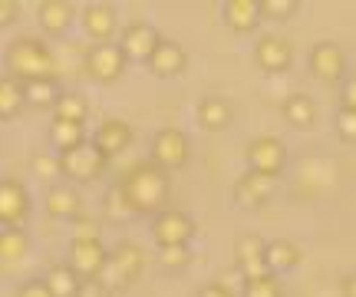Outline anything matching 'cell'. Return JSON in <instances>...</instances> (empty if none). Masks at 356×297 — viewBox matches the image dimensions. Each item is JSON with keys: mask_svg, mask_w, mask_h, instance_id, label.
Masks as SVG:
<instances>
[{"mask_svg": "<svg viewBox=\"0 0 356 297\" xmlns=\"http://www.w3.org/2000/svg\"><path fill=\"white\" fill-rule=\"evenodd\" d=\"M115 188L122 195V202L129 205L132 215H145L152 218L162 208H168V198H172V175L165 168H159L155 162L142 159L136 166H129L122 172V179L115 182Z\"/></svg>", "mask_w": 356, "mask_h": 297, "instance_id": "obj_1", "label": "cell"}, {"mask_svg": "<svg viewBox=\"0 0 356 297\" xmlns=\"http://www.w3.org/2000/svg\"><path fill=\"white\" fill-rule=\"evenodd\" d=\"M3 77L17 79V83H30V79H50L56 77V60L47 40L40 37H17L3 53Z\"/></svg>", "mask_w": 356, "mask_h": 297, "instance_id": "obj_2", "label": "cell"}, {"mask_svg": "<svg viewBox=\"0 0 356 297\" xmlns=\"http://www.w3.org/2000/svg\"><path fill=\"white\" fill-rule=\"evenodd\" d=\"M142 268H145V251L136 241H119L106 251V264L92 281H99L109 294H122L142 278Z\"/></svg>", "mask_w": 356, "mask_h": 297, "instance_id": "obj_3", "label": "cell"}, {"mask_svg": "<svg viewBox=\"0 0 356 297\" xmlns=\"http://www.w3.org/2000/svg\"><path fill=\"white\" fill-rule=\"evenodd\" d=\"M56 162H60V179H70V182H76V185L99 182L106 175V166H109V159L89 139L83 145H76V149H70V152H60Z\"/></svg>", "mask_w": 356, "mask_h": 297, "instance_id": "obj_4", "label": "cell"}, {"mask_svg": "<svg viewBox=\"0 0 356 297\" xmlns=\"http://www.w3.org/2000/svg\"><path fill=\"white\" fill-rule=\"evenodd\" d=\"M191 159V143L188 136L181 129H175V126H165V129L155 132L152 139V159L149 162H155L159 168H165L168 175L175 172V168H185Z\"/></svg>", "mask_w": 356, "mask_h": 297, "instance_id": "obj_5", "label": "cell"}, {"mask_svg": "<svg viewBox=\"0 0 356 297\" xmlns=\"http://www.w3.org/2000/svg\"><path fill=\"white\" fill-rule=\"evenodd\" d=\"M198 234V225L191 215L178 211V208H162L159 215H152V241L159 248L168 245H191V238Z\"/></svg>", "mask_w": 356, "mask_h": 297, "instance_id": "obj_6", "label": "cell"}, {"mask_svg": "<svg viewBox=\"0 0 356 297\" xmlns=\"http://www.w3.org/2000/svg\"><path fill=\"white\" fill-rule=\"evenodd\" d=\"M119 50H122V56H126V63H149V56H152V50L159 47V40H162V33L155 30L152 24H145V20H132V24H126L119 33Z\"/></svg>", "mask_w": 356, "mask_h": 297, "instance_id": "obj_7", "label": "cell"}, {"mask_svg": "<svg viewBox=\"0 0 356 297\" xmlns=\"http://www.w3.org/2000/svg\"><path fill=\"white\" fill-rule=\"evenodd\" d=\"M244 155H248V168L251 172L270 175V179H277L284 172V166H287V145L280 143L277 136H257V139H251Z\"/></svg>", "mask_w": 356, "mask_h": 297, "instance_id": "obj_8", "label": "cell"}, {"mask_svg": "<svg viewBox=\"0 0 356 297\" xmlns=\"http://www.w3.org/2000/svg\"><path fill=\"white\" fill-rule=\"evenodd\" d=\"M310 73L327 83V86H340L346 79V53L340 43L333 40H320L310 47Z\"/></svg>", "mask_w": 356, "mask_h": 297, "instance_id": "obj_9", "label": "cell"}, {"mask_svg": "<svg viewBox=\"0 0 356 297\" xmlns=\"http://www.w3.org/2000/svg\"><path fill=\"white\" fill-rule=\"evenodd\" d=\"M30 192L20 179H0V228H24L30 218Z\"/></svg>", "mask_w": 356, "mask_h": 297, "instance_id": "obj_10", "label": "cell"}, {"mask_svg": "<svg viewBox=\"0 0 356 297\" xmlns=\"http://www.w3.org/2000/svg\"><path fill=\"white\" fill-rule=\"evenodd\" d=\"M79 26L92 43H113L115 33H119V13H115L113 3L92 0L79 10Z\"/></svg>", "mask_w": 356, "mask_h": 297, "instance_id": "obj_11", "label": "cell"}, {"mask_svg": "<svg viewBox=\"0 0 356 297\" xmlns=\"http://www.w3.org/2000/svg\"><path fill=\"white\" fill-rule=\"evenodd\" d=\"M86 73L102 86H109L126 73V56L115 43H92L86 50Z\"/></svg>", "mask_w": 356, "mask_h": 297, "instance_id": "obj_12", "label": "cell"}, {"mask_svg": "<svg viewBox=\"0 0 356 297\" xmlns=\"http://www.w3.org/2000/svg\"><path fill=\"white\" fill-rule=\"evenodd\" d=\"M234 202H238V208H244V211H257V208H264L270 198H274V192H277V179H270V175H257V172H244L241 179L234 182Z\"/></svg>", "mask_w": 356, "mask_h": 297, "instance_id": "obj_13", "label": "cell"}, {"mask_svg": "<svg viewBox=\"0 0 356 297\" xmlns=\"http://www.w3.org/2000/svg\"><path fill=\"white\" fill-rule=\"evenodd\" d=\"M145 66H149V70H152V77H159V79L185 77V73H188V53H185V47H181V43L162 37Z\"/></svg>", "mask_w": 356, "mask_h": 297, "instance_id": "obj_14", "label": "cell"}, {"mask_svg": "<svg viewBox=\"0 0 356 297\" xmlns=\"http://www.w3.org/2000/svg\"><path fill=\"white\" fill-rule=\"evenodd\" d=\"M254 60L264 73H287L293 63V47L291 40L277 37V33H264L254 47Z\"/></svg>", "mask_w": 356, "mask_h": 297, "instance_id": "obj_15", "label": "cell"}, {"mask_svg": "<svg viewBox=\"0 0 356 297\" xmlns=\"http://www.w3.org/2000/svg\"><path fill=\"white\" fill-rule=\"evenodd\" d=\"M102 264H106V245L102 241H70L66 268L76 274L79 281H92Z\"/></svg>", "mask_w": 356, "mask_h": 297, "instance_id": "obj_16", "label": "cell"}, {"mask_svg": "<svg viewBox=\"0 0 356 297\" xmlns=\"http://www.w3.org/2000/svg\"><path fill=\"white\" fill-rule=\"evenodd\" d=\"M132 139H136V132H132V126H129L126 119H106V122H99V129L92 132V139L89 143L96 145L106 159H113V155L126 152L129 145H132Z\"/></svg>", "mask_w": 356, "mask_h": 297, "instance_id": "obj_17", "label": "cell"}, {"mask_svg": "<svg viewBox=\"0 0 356 297\" xmlns=\"http://www.w3.org/2000/svg\"><path fill=\"white\" fill-rule=\"evenodd\" d=\"M76 7L70 0H40L37 3V24L47 37H63L76 20Z\"/></svg>", "mask_w": 356, "mask_h": 297, "instance_id": "obj_18", "label": "cell"}, {"mask_svg": "<svg viewBox=\"0 0 356 297\" xmlns=\"http://www.w3.org/2000/svg\"><path fill=\"white\" fill-rule=\"evenodd\" d=\"M234 261H238V271L241 278H257V274H267L264 268V238L257 232H244L238 234L234 241Z\"/></svg>", "mask_w": 356, "mask_h": 297, "instance_id": "obj_19", "label": "cell"}, {"mask_svg": "<svg viewBox=\"0 0 356 297\" xmlns=\"http://www.w3.org/2000/svg\"><path fill=\"white\" fill-rule=\"evenodd\" d=\"M300 261H304V251H300V245L291 241V238H274V241H264V268H267V274L280 278V274L293 271Z\"/></svg>", "mask_w": 356, "mask_h": 297, "instance_id": "obj_20", "label": "cell"}, {"mask_svg": "<svg viewBox=\"0 0 356 297\" xmlns=\"http://www.w3.org/2000/svg\"><path fill=\"white\" fill-rule=\"evenodd\" d=\"M43 205H47V215L56 221H73L83 215V198L73 185H50Z\"/></svg>", "mask_w": 356, "mask_h": 297, "instance_id": "obj_21", "label": "cell"}, {"mask_svg": "<svg viewBox=\"0 0 356 297\" xmlns=\"http://www.w3.org/2000/svg\"><path fill=\"white\" fill-rule=\"evenodd\" d=\"M195 116H198V126L204 132H225L234 122V109L221 96H204L198 103V109H195Z\"/></svg>", "mask_w": 356, "mask_h": 297, "instance_id": "obj_22", "label": "cell"}, {"mask_svg": "<svg viewBox=\"0 0 356 297\" xmlns=\"http://www.w3.org/2000/svg\"><path fill=\"white\" fill-rule=\"evenodd\" d=\"M225 24H228L231 33H254L257 24H261V13H257V0H225Z\"/></svg>", "mask_w": 356, "mask_h": 297, "instance_id": "obj_23", "label": "cell"}, {"mask_svg": "<svg viewBox=\"0 0 356 297\" xmlns=\"http://www.w3.org/2000/svg\"><path fill=\"white\" fill-rule=\"evenodd\" d=\"M280 113H284V119L291 122L293 129H314L317 126V106H314V99L307 93H291L284 99V106H280Z\"/></svg>", "mask_w": 356, "mask_h": 297, "instance_id": "obj_24", "label": "cell"}, {"mask_svg": "<svg viewBox=\"0 0 356 297\" xmlns=\"http://www.w3.org/2000/svg\"><path fill=\"white\" fill-rule=\"evenodd\" d=\"M20 90H24V106H30V109H53L56 96L63 93L60 90V83H56V77L20 83Z\"/></svg>", "mask_w": 356, "mask_h": 297, "instance_id": "obj_25", "label": "cell"}, {"mask_svg": "<svg viewBox=\"0 0 356 297\" xmlns=\"http://www.w3.org/2000/svg\"><path fill=\"white\" fill-rule=\"evenodd\" d=\"M40 281H43V287H47V294H50V297H76L79 284H83L76 274L66 268V261H63V264H50V268H47V274H43Z\"/></svg>", "mask_w": 356, "mask_h": 297, "instance_id": "obj_26", "label": "cell"}, {"mask_svg": "<svg viewBox=\"0 0 356 297\" xmlns=\"http://www.w3.org/2000/svg\"><path fill=\"white\" fill-rule=\"evenodd\" d=\"M50 113H53V119H60V122H79V126H86L89 99L83 93H60Z\"/></svg>", "mask_w": 356, "mask_h": 297, "instance_id": "obj_27", "label": "cell"}, {"mask_svg": "<svg viewBox=\"0 0 356 297\" xmlns=\"http://www.w3.org/2000/svg\"><path fill=\"white\" fill-rule=\"evenodd\" d=\"M50 145L60 152H70V149H76V145L86 143V126H79V122H60V119H53L50 122Z\"/></svg>", "mask_w": 356, "mask_h": 297, "instance_id": "obj_28", "label": "cell"}, {"mask_svg": "<svg viewBox=\"0 0 356 297\" xmlns=\"http://www.w3.org/2000/svg\"><path fill=\"white\" fill-rule=\"evenodd\" d=\"M24 90L20 83L10 77H0V122H10L24 113Z\"/></svg>", "mask_w": 356, "mask_h": 297, "instance_id": "obj_29", "label": "cell"}, {"mask_svg": "<svg viewBox=\"0 0 356 297\" xmlns=\"http://www.w3.org/2000/svg\"><path fill=\"white\" fill-rule=\"evenodd\" d=\"M30 255V234L24 228H0V261H24Z\"/></svg>", "mask_w": 356, "mask_h": 297, "instance_id": "obj_30", "label": "cell"}, {"mask_svg": "<svg viewBox=\"0 0 356 297\" xmlns=\"http://www.w3.org/2000/svg\"><path fill=\"white\" fill-rule=\"evenodd\" d=\"M300 10V0H257V13L261 20H277V24H287L293 20Z\"/></svg>", "mask_w": 356, "mask_h": 297, "instance_id": "obj_31", "label": "cell"}, {"mask_svg": "<svg viewBox=\"0 0 356 297\" xmlns=\"http://www.w3.org/2000/svg\"><path fill=\"white\" fill-rule=\"evenodd\" d=\"M241 297H284V281L274 274H257L248 278L241 287Z\"/></svg>", "mask_w": 356, "mask_h": 297, "instance_id": "obj_32", "label": "cell"}, {"mask_svg": "<svg viewBox=\"0 0 356 297\" xmlns=\"http://www.w3.org/2000/svg\"><path fill=\"white\" fill-rule=\"evenodd\" d=\"M159 264L165 268V271H185L191 264V245H168V248H159Z\"/></svg>", "mask_w": 356, "mask_h": 297, "instance_id": "obj_33", "label": "cell"}, {"mask_svg": "<svg viewBox=\"0 0 356 297\" xmlns=\"http://www.w3.org/2000/svg\"><path fill=\"white\" fill-rule=\"evenodd\" d=\"M102 215H106L109 221H129V218H136V215L129 211V205L122 202V195H119V188H115V185L109 188V192H106V198H102Z\"/></svg>", "mask_w": 356, "mask_h": 297, "instance_id": "obj_34", "label": "cell"}, {"mask_svg": "<svg viewBox=\"0 0 356 297\" xmlns=\"http://www.w3.org/2000/svg\"><path fill=\"white\" fill-rule=\"evenodd\" d=\"M30 168H33V175H40V179H60V162H56V155L53 152H37L33 159H30Z\"/></svg>", "mask_w": 356, "mask_h": 297, "instance_id": "obj_35", "label": "cell"}, {"mask_svg": "<svg viewBox=\"0 0 356 297\" xmlns=\"http://www.w3.org/2000/svg\"><path fill=\"white\" fill-rule=\"evenodd\" d=\"M333 126H337V136H340L346 145H356V109H337Z\"/></svg>", "mask_w": 356, "mask_h": 297, "instance_id": "obj_36", "label": "cell"}, {"mask_svg": "<svg viewBox=\"0 0 356 297\" xmlns=\"http://www.w3.org/2000/svg\"><path fill=\"white\" fill-rule=\"evenodd\" d=\"M70 241H102L99 238V221L86 218V215L73 218V238H70Z\"/></svg>", "mask_w": 356, "mask_h": 297, "instance_id": "obj_37", "label": "cell"}, {"mask_svg": "<svg viewBox=\"0 0 356 297\" xmlns=\"http://www.w3.org/2000/svg\"><path fill=\"white\" fill-rule=\"evenodd\" d=\"M17 17H20V3H17V0H0V30L13 26Z\"/></svg>", "mask_w": 356, "mask_h": 297, "instance_id": "obj_38", "label": "cell"}, {"mask_svg": "<svg viewBox=\"0 0 356 297\" xmlns=\"http://www.w3.org/2000/svg\"><path fill=\"white\" fill-rule=\"evenodd\" d=\"M340 109H356V83L350 77L343 79V93H340Z\"/></svg>", "mask_w": 356, "mask_h": 297, "instance_id": "obj_39", "label": "cell"}, {"mask_svg": "<svg viewBox=\"0 0 356 297\" xmlns=\"http://www.w3.org/2000/svg\"><path fill=\"white\" fill-rule=\"evenodd\" d=\"M13 297H50V294H47L43 281H26V284L17 287V294H13Z\"/></svg>", "mask_w": 356, "mask_h": 297, "instance_id": "obj_40", "label": "cell"}, {"mask_svg": "<svg viewBox=\"0 0 356 297\" xmlns=\"http://www.w3.org/2000/svg\"><path fill=\"white\" fill-rule=\"evenodd\" d=\"M76 297H113V294H109L99 281H83V284H79V291H76Z\"/></svg>", "mask_w": 356, "mask_h": 297, "instance_id": "obj_41", "label": "cell"}, {"mask_svg": "<svg viewBox=\"0 0 356 297\" xmlns=\"http://www.w3.org/2000/svg\"><path fill=\"white\" fill-rule=\"evenodd\" d=\"M198 297H234V291H231L228 284L215 281V284H204L202 291H198Z\"/></svg>", "mask_w": 356, "mask_h": 297, "instance_id": "obj_42", "label": "cell"}, {"mask_svg": "<svg viewBox=\"0 0 356 297\" xmlns=\"http://www.w3.org/2000/svg\"><path fill=\"white\" fill-rule=\"evenodd\" d=\"M343 294L353 297V278H343Z\"/></svg>", "mask_w": 356, "mask_h": 297, "instance_id": "obj_43", "label": "cell"}]
</instances>
